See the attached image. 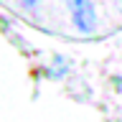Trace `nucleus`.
<instances>
[{"label":"nucleus","instance_id":"1","mask_svg":"<svg viewBox=\"0 0 122 122\" xmlns=\"http://www.w3.org/2000/svg\"><path fill=\"white\" fill-rule=\"evenodd\" d=\"M71 23L81 36H92L97 30V8L94 0H69Z\"/></svg>","mask_w":122,"mask_h":122},{"label":"nucleus","instance_id":"3","mask_svg":"<svg viewBox=\"0 0 122 122\" xmlns=\"http://www.w3.org/2000/svg\"><path fill=\"white\" fill-rule=\"evenodd\" d=\"M114 5H117V10L122 13V0H114Z\"/></svg>","mask_w":122,"mask_h":122},{"label":"nucleus","instance_id":"2","mask_svg":"<svg viewBox=\"0 0 122 122\" xmlns=\"http://www.w3.org/2000/svg\"><path fill=\"white\" fill-rule=\"evenodd\" d=\"M36 3H38V0H23V8H25V10H33Z\"/></svg>","mask_w":122,"mask_h":122}]
</instances>
